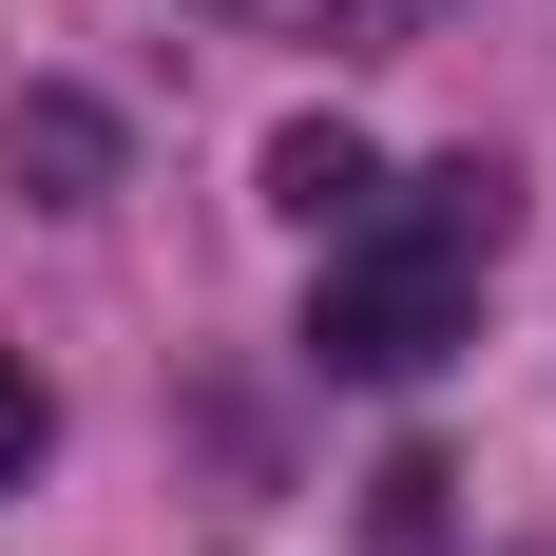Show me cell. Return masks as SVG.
I'll list each match as a JSON object with an SVG mask.
<instances>
[{
	"label": "cell",
	"mask_w": 556,
	"mask_h": 556,
	"mask_svg": "<svg viewBox=\"0 0 556 556\" xmlns=\"http://www.w3.org/2000/svg\"><path fill=\"white\" fill-rule=\"evenodd\" d=\"M212 20H250V39H327V58H403V39H442V0H212Z\"/></svg>",
	"instance_id": "obj_4"
},
{
	"label": "cell",
	"mask_w": 556,
	"mask_h": 556,
	"mask_svg": "<svg viewBox=\"0 0 556 556\" xmlns=\"http://www.w3.org/2000/svg\"><path fill=\"white\" fill-rule=\"evenodd\" d=\"M269 212L288 230H365V212H384V154H365L345 115H288V135H269Z\"/></svg>",
	"instance_id": "obj_2"
},
{
	"label": "cell",
	"mask_w": 556,
	"mask_h": 556,
	"mask_svg": "<svg viewBox=\"0 0 556 556\" xmlns=\"http://www.w3.org/2000/svg\"><path fill=\"white\" fill-rule=\"evenodd\" d=\"M0 154H20V192H39V212H97V192H115V115H97V97H20V135H0Z\"/></svg>",
	"instance_id": "obj_3"
},
{
	"label": "cell",
	"mask_w": 556,
	"mask_h": 556,
	"mask_svg": "<svg viewBox=\"0 0 556 556\" xmlns=\"http://www.w3.org/2000/svg\"><path fill=\"white\" fill-rule=\"evenodd\" d=\"M39 442H58V403H39V365H20V345H0V500H20V480H39Z\"/></svg>",
	"instance_id": "obj_5"
},
{
	"label": "cell",
	"mask_w": 556,
	"mask_h": 556,
	"mask_svg": "<svg viewBox=\"0 0 556 556\" xmlns=\"http://www.w3.org/2000/svg\"><path fill=\"white\" fill-rule=\"evenodd\" d=\"M480 269H500V173L442 154V173H403L365 230H327L307 345H327L345 384H422L442 345H480Z\"/></svg>",
	"instance_id": "obj_1"
}]
</instances>
